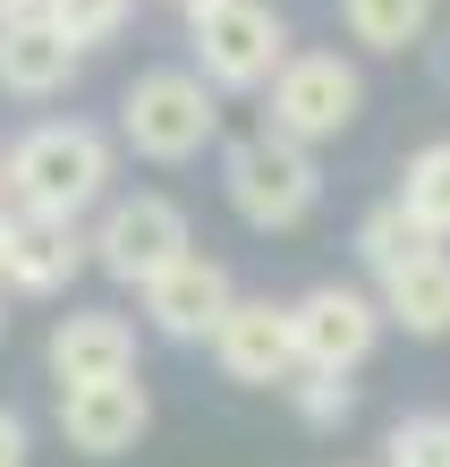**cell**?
Returning a JSON list of instances; mask_svg holds the SVG:
<instances>
[{"label": "cell", "mask_w": 450, "mask_h": 467, "mask_svg": "<svg viewBox=\"0 0 450 467\" xmlns=\"http://www.w3.org/2000/svg\"><path fill=\"white\" fill-rule=\"evenodd\" d=\"M110 187V136L86 119H43L9 145V196L17 213H60L77 222L86 204H102Z\"/></svg>", "instance_id": "6da1fadb"}, {"label": "cell", "mask_w": 450, "mask_h": 467, "mask_svg": "<svg viewBox=\"0 0 450 467\" xmlns=\"http://www.w3.org/2000/svg\"><path fill=\"white\" fill-rule=\"evenodd\" d=\"M120 136L145 161H187L221 136V102L204 86V68H145L120 94Z\"/></svg>", "instance_id": "7a4b0ae2"}, {"label": "cell", "mask_w": 450, "mask_h": 467, "mask_svg": "<svg viewBox=\"0 0 450 467\" xmlns=\"http://www.w3.org/2000/svg\"><path fill=\"white\" fill-rule=\"evenodd\" d=\"M221 187H230L246 230H298L306 213H315V196H323V171H315V145L264 128V136H246V145H230Z\"/></svg>", "instance_id": "3957f363"}, {"label": "cell", "mask_w": 450, "mask_h": 467, "mask_svg": "<svg viewBox=\"0 0 450 467\" xmlns=\"http://www.w3.org/2000/svg\"><path fill=\"white\" fill-rule=\"evenodd\" d=\"M289 60V26H280L272 0H230V9L195 17V68H204V86H272V68Z\"/></svg>", "instance_id": "277c9868"}, {"label": "cell", "mask_w": 450, "mask_h": 467, "mask_svg": "<svg viewBox=\"0 0 450 467\" xmlns=\"http://www.w3.org/2000/svg\"><path fill=\"white\" fill-rule=\"evenodd\" d=\"M357 68L340 60V51H289V60L272 68V128L298 136V145H323V136H340L357 119Z\"/></svg>", "instance_id": "5b68a950"}, {"label": "cell", "mask_w": 450, "mask_h": 467, "mask_svg": "<svg viewBox=\"0 0 450 467\" xmlns=\"http://www.w3.org/2000/svg\"><path fill=\"white\" fill-rule=\"evenodd\" d=\"M289 323H298V366L306 374H357L374 357V340H382V297L323 281V289H306L289 306Z\"/></svg>", "instance_id": "8992f818"}, {"label": "cell", "mask_w": 450, "mask_h": 467, "mask_svg": "<svg viewBox=\"0 0 450 467\" xmlns=\"http://www.w3.org/2000/svg\"><path fill=\"white\" fill-rule=\"evenodd\" d=\"M179 255H187V213L171 196H120L102 213V230H94V264L110 281H136V289Z\"/></svg>", "instance_id": "52a82bcc"}, {"label": "cell", "mask_w": 450, "mask_h": 467, "mask_svg": "<svg viewBox=\"0 0 450 467\" xmlns=\"http://www.w3.org/2000/svg\"><path fill=\"white\" fill-rule=\"evenodd\" d=\"M213 357H221L230 382H246V391H289L298 382V323H289V306L238 297V306L221 315V332H213Z\"/></svg>", "instance_id": "ba28073f"}, {"label": "cell", "mask_w": 450, "mask_h": 467, "mask_svg": "<svg viewBox=\"0 0 450 467\" xmlns=\"http://www.w3.org/2000/svg\"><path fill=\"white\" fill-rule=\"evenodd\" d=\"M230 306H238L230 272H221L213 255H195V246H187L179 264H162L153 281H145V323H153L162 340H213Z\"/></svg>", "instance_id": "9c48e42d"}, {"label": "cell", "mask_w": 450, "mask_h": 467, "mask_svg": "<svg viewBox=\"0 0 450 467\" xmlns=\"http://www.w3.org/2000/svg\"><path fill=\"white\" fill-rule=\"evenodd\" d=\"M145 425H153V400H145V382H136V374L60 391V433H68V451H86V459L136 451V442H145Z\"/></svg>", "instance_id": "30bf717a"}, {"label": "cell", "mask_w": 450, "mask_h": 467, "mask_svg": "<svg viewBox=\"0 0 450 467\" xmlns=\"http://www.w3.org/2000/svg\"><path fill=\"white\" fill-rule=\"evenodd\" d=\"M51 382L60 391H77V382H120L136 374V332H128V315H110V306H86V315H60V332H51Z\"/></svg>", "instance_id": "8fae6325"}, {"label": "cell", "mask_w": 450, "mask_h": 467, "mask_svg": "<svg viewBox=\"0 0 450 467\" xmlns=\"http://www.w3.org/2000/svg\"><path fill=\"white\" fill-rule=\"evenodd\" d=\"M77 264H86L77 222H60V213H9V255H0V281L9 289L51 297V289L77 281Z\"/></svg>", "instance_id": "7c38bea8"}, {"label": "cell", "mask_w": 450, "mask_h": 467, "mask_svg": "<svg viewBox=\"0 0 450 467\" xmlns=\"http://www.w3.org/2000/svg\"><path fill=\"white\" fill-rule=\"evenodd\" d=\"M68 77H77V43L43 9L35 17H0V94L43 102V94H60Z\"/></svg>", "instance_id": "4fadbf2b"}, {"label": "cell", "mask_w": 450, "mask_h": 467, "mask_svg": "<svg viewBox=\"0 0 450 467\" xmlns=\"http://www.w3.org/2000/svg\"><path fill=\"white\" fill-rule=\"evenodd\" d=\"M382 323H400L408 340L450 332V246H434V255H416L382 281Z\"/></svg>", "instance_id": "5bb4252c"}, {"label": "cell", "mask_w": 450, "mask_h": 467, "mask_svg": "<svg viewBox=\"0 0 450 467\" xmlns=\"http://www.w3.org/2000/svg\"><path fill=\"white\" fill-rule=\"evenodd\" d=\"M434 230L425 222H416V213L400 204V196H391V204H374V213H365V222H357V255L365 264H374V281H391V272H400V264H416V255H434Z\"/></svg>", "instance_id": "9a60e30c"}, {"label": "cell", "mask_w": 450, "mask_h": 467, "mask_svg": "<svg viewBox=\"0 0 450 467\" xmlns=\"http://www.w3.org/2000/svg\"><path fill=\"white\" fill-rule=\"evenodd\" d=\"M340 26L365 51H408V43H425L434 0H340Z\"/></svg>", "instance_id": "2e32d148"}, {"label": "cell", "mask_w": 450, "mask_h": 467, "mask_svg": "<svg viewBox=\"0 0 450 467\" xmlns=\"http://www.w3.org/2000/svg\"><path fill=\"white\" fill-rule=\"evenodd\" d=\"M400 204H408L434 238H450V136H442V145H425V153L400 171Z\"/></svg>", "instance_id": "e0dca14e"}, {"label": "cell", "mask_w": 450, "mask_h": 467, "mask_svg": "<svg viewBox=\"0 0 450 467\" xmlns=\"http://www.w3.org/2000/svg\"><path fill=\"white\" fill-rule=\"evenodd\" d=\"M43 17L60 26V35L86 51V43H110L120 35V17H128V0H43Z\"/></svg>", "instance_id": "ac0fdd59"}, {"label": "cell", "mask_w": 450, "mask_h": 467, "mask_svg": "<svg viewBox=\"0 0 450 467\" xmlns=\"http://www.w3.org/2000/svg\"><path fill=\"white\" fill-rule=\"evenodd\" d=\"M391 467H450V417H400L391 425Z\"/></svg>", "instance_id": "d6986e66"}, {"label": "cell", "mask_w": 450, "mask_h": 467, "mask_svg": "<svg viewBox=\"0 0 450 467\" xmlns=\"http://www.w3.org/2000/svg\"><path fill=\"white\" fill-rule=\"evenodd\" d=\"M289 400H298L306 425H340V417H349V382H340V374H306V366H298Z\"/></svg>", "instance_id": "ffe728a7"}, {"label": "cell", "mask_w": 450, "mask_h": 467, "mask_svg": "<svg viewBox=\"0 0 450 467\" xmlns=\"http://www.w3.org/2000/svg\"><path fill=\"white\" fill-rule=\"evenodd\" d=\"M0 467H26V417L0 408Z\"/></svg>", "instance_id": "44dd1931"}, {"label": "cell", "mask_w": 450, "mask_h": 467, "mask_svg": "<svg viewBox=\"0 0 450 467\" xmlns=\"http://www.w3.org/2000/svg\"><path fill=\"white\" fill-rule=\"evenodd\" d=\"M43 9V0H0V17H35Z\"/></svg>", "instance_id": "7402d4cb"}, {"label": "cell", "mask_w": 450, "mask_h": 467, "mask_svg": "<svg viewBox=\"0 0 450 467\" xmlns=\"http://www.w3.org/2000/svg\"><path fill=\"white\" fill-rule=\"evenodd\" d=\"M213 9H230V0H187V26H195V17H213Z\"/></svg>", "instance_id": "603a6c76"}, {"label": "cell", "mask_w": 450, "mask_h": 467, "mask_svg": "<svg viewBox=\"0 0 450 467\" xmlns=\"http://www.w3.org/2000/svg\"><path fill=\"white\" fill-rule=\"evenodd\" d=\"M0 255H9V204H0Z\"/></svg>", "instance_id": "cb8c5ba5"}, {"label": "cell", "mask_w": 450, "mask_h": 467, "mask_svg": "<svg viewBox=\"0 0 450 467\" xmlns=\"http://www.w3.org/2000/svg\"><path fill=\"white\" fill-rule=\"evenodd\" d=\"M0 204H17V196H9V161H0Z\"/></svg>", "instance_id": "d4e9b609"}, {"label": "cell", "mask_w": 450, "mask_h": 467, "mask_svg": "<svg viewBox=\"0 0 450 467\" xmlns=\"http://www.w3.org/2000/svg\"><path fill=\"white\" fill-rule=\"evenodd\" d=\"M0 332H9V315H0Z\"/></svg>", "instance_id": "484cf974"}]
</instances>
